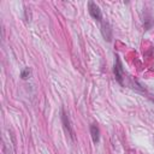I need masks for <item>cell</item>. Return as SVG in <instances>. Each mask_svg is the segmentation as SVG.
<instances>
[{"label":"cell","instance_id":"obj_1","mask_svg":"<svg viewBox=\"0 0 154 154\" xmlns=\"http://www.w3.org/2000/svg\"><path fill=\"white\" fill-rule=\"evenodd\" d=\"M88 8H89V13H90V16H91L94 19H96V20H101V18H102L101 10H100V7H99L95 2L89 1V2H88Z\"/></svg>","mask_w":154,"mask_h":154},{"label":"cell","instance_id":"obj_2","mask_svg":"<svg viewBox=\"0 0 154 154\" xmlns=\"http://www.w3.org/2000/svg\"><path fill=\"white\" fill-rule=\"evenodd\" d=\"M114 73H116V78L122 83V66H120L119 59H117V63L114 64Z\"/></svg>","mask_w":154,"mask_h":154},{"label":"cell","instance_id":"obj_3","mask_svg":"<svg viewBox=\"0 0 154 154\" xmlns=\"http://www.w3.org/2000/svg\"><path fill=\"white\" fill-rule=\"evenodd\" d=\"M90 132H91V137H93L94 143H97L99 142V129H97V126L91 125L90 126Z\"/></svg>","mask_w":154,"mask_h":154},{"label":"cell","instance_id":"obj_4","mask_svg":"<svg viewBox=\"0 0 154 154\" xmlns=\"http://www.w3.org/2000/svg\"><path fill=\"white\" fill-rule=\"evenodd\" d=\"M63 123H64V126H65V129H66V131H67V134L71 136V137H73V134H72V131H71V129H70V123H69V118L66 117V114L64 113V111H63Z\"/></svg>","mask_w":154,"mask_h":154},{"label":"cell","instance_id":"obj_5","mask_svg":"<svg viewBox=\"0 0 154 154\" xmlns=\"http://www.w3.org/2000/svg\"><path fill=\"white\" fill-rule=\"evenodd\" d=\"M102 34H103V36H105V38H107V40H111L109 37H111V30H109V26H108V24H102Z\"/></svg>","mask_w":154,"mask_h":154},{"label":"cell","instance_id":"obj_6","mask_svg":"<svg viewBox=\"0 0 154 154\" xmlns=\"http://www.w3.org/2000/svg\"><path fill=\"white\" fill-rule=\"evenodd\" d=\"M20 76H22L23 79H28V78H30V76H31V70H30L29 67H25V69L22 71Z\"/></svg>","mask_w":154,"mask_h":154}]
</instances>
